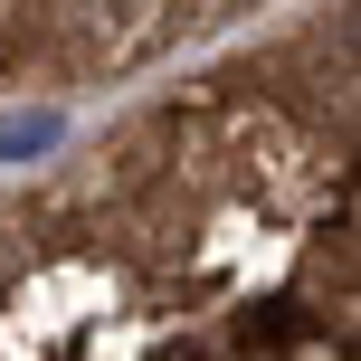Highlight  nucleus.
Returning a JSON list of instances; mask_svg holds the SVG:
<instances>
[{"label": "nucleus", "instance_id": "1", "mask_svg": "<svg viewBox=\"0 0 361 361\" xmlns=\"http://www.w3.org/2000/svg\"><path fill=\"white\" fill-rule=\"evenodd\" d=\"M238 343H247V352H257V343H267V352H276V343H305V305H267V314H247V324H238Z\"/></svg>", "mask_w": 361, "mask_h": 361}, {"label": "nucleus", "instance_id": "2", "mask_svg": "<svg viewBox=\"0 0 361 361\" xmlns=\"http://www.w3.org/2000/svg\"><path fill=\"white\" fill-rule=\"evenodd\" d=\"M324 48H343L352 67H361V0H343V10H333V29H324Z\"/></svg>", "mask_w": 361, "mask_h": 361}]
</instances>
